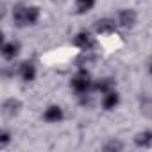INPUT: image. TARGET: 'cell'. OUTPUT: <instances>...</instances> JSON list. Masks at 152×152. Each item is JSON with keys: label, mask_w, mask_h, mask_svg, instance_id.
Here are the masks:
<instances>
[{"label": "cell", "mask_w": 152, "mask_h": 152, "mask_svg": "<svg viewBox=\"0 0 152 152\" xmlns=\"http://www.w3.org/2000/svg\"><path fill=\"white\" fill-rule=\"evenodd\" d=\"M39 20V9L34 6H16L13 9V22L18 27L34 25Z\"/></svg>", "instance_id": "cell-1"}, {"label": "cell", "mask_w": 152, "mask_h": 152, "mask_svg": "<svg viewBox=\"0 0 152 152\" xmlns=\"http://www.w3.org/2000/svg\"><path fill=\"white\" fill-rule=\"evenodd\" d=\"M93 83H91V77H90V73L86 70H79L77 73L73 75V79H72V88L75 90V93H79V95H84L91 90Z\"/></svg>", "instance_id": "cell-2"}, {"label": "cell", "mask_w": 152, "mask_h": 152, "mask_svg": "<svg viewBox=\"0 0 152 152\" xmlns=\"http://www.w3.org/2000/svg\"><path fill=\"white\" fill-rule=\"evenodd\" d=\"M116 23L122 27H132L136 23V13L132 9H122L116 15Z\"/></svg>", "instance_id": "cell-3"}, {"label": "cell", "mask_w": 152, "mask_h": 152, "mask_svg": "<svg viewBox=\"0 0 152 152\" xmlns=\"http://www.w3.org/2000/svg\"><path fill=\"white\" fill-rule=\"evenodd\" d=\"M43 118H45V122L57 124V122H61V120H63V109H61L59 106H50V107H47V111H45Z\"/></svg>", "instance_id": "cell-4"}, {"label": "cell", "mask_w": 152, "mask_h": 152, "mask_svg": "<svg viewBox=\"0 0 152 152\" xmlns=\"http://www.w3.org/2000/svg\"><path fill=\"white\" fill-rule=\"evenodd\" d=\"M75 45L79 48H83V50H88V48H91L95 45V39H93V36L90 32H79L75 36Z\"/></svg>", "instance_id": "cell-5"}, {"label": "cell", "mask_w": 152, "mask_h": 152, "mask_svg": "<svg viewBox=\"0 0 152 152\" xmlns=\"http://www.w3.org/2000/svg\"><path fill=\"white\" fill-rule=\"evenodd\" d=\"M18 52H20V43H16V41H7V43H4V47H2V56H4V59H7V61L15 59V57L18 56Z\"/></svg>", "instance_id": "cell-6"}, {"label": "cell", "mask_w": 152, "mask_h": 152, "mask_svg": "<svg viewBox=\"0 0 152 152\" xmlns=\"http://www.w3.org/2000/svg\"><path fill=\"white\" fill-rule=\"evenodd\" d=\"M20 77H22L25 83H31V81H34V77H36V66H34L32 63L25 61V63L20 66Z\"/></svg>", "instance_id": "cell-7"}, {"label": "cell", "mask_w": 152, "mask_h": 152, "mask_svg": "<svg viewBox=\"0 0 152 152\" xmlns=\"http://www.w3.org/2000/svg\"><path fill=\"white\" fill-rule=\"evenodd\" d=\"M118 102H120V97H118V93H116L115 90L104 93V99H102V106H104V109H115V107L118 106Z\"/></svg>", "instance_id": "cell-8"}, {"label": "cell", "mask_w": 152, "mask_h": 152, "mask_svg": "<svg viewBox=\"0 0 152 152\" xmlns=\"http://www.w3.org/2000/svg\"><path fill=\"white\" fill-rule=\"evenodd\" d=\"M134 143H136V147H143V148L152 147V131H145V132L136 134Z\"/></svg>", "instance_id": "cell-9"}, {"label": "cell", "mask_w": 152, "mask_h": 152, "mask_svg": "<svg viewBox=\"0 0 152 152\" xmlns=\"http://www.w3.org/2000/svg\"><path fill=\"white\" fill-rule=\"evenodd\" d=\"M93 88H95L97 91H100V93H107V91L115 90V81H113V79H100L99 83L93 84Z\"/></svg>", "instance_id": "cell-10"}, {"label": "cell", "mask_w": 152, "mask_h": 152, "mask_svg": "<svg viewBox=\"0 0 152 152\" xmlns=\"http://www.w3.org/2000/svg\"><path fill=\"white\" fill-rule=\"evenodd\" d=\"M115 27H116V23H115V22H111V20H100V22H97V32H99V34L113 32V31H115Z\"/></svg>", "instance_id": "cell-11"}, {"label": "cell", "mask_w": 152, "mask_h": 152, "mask_svg": "<svg viewBox=\"0 0 152 152\" xmlns=\"http://www.w3.org/2000/svg\"><path fill=\"white\" fill-rule=\"evenodd\" d=\"M95 0H77V11L79 13H88L90 9H93Z\"/></svg>", "instance_id": "cell-12"}, {"label": "cell", "mask_w": 152, "mask_h": 152, "mask_svg": "<svg viewBox=\"0 0 152 152\" xmlns=\"http://www.w3.org/2000/svg\"><path fill=\"white\" fill-rule=\"evenodd\" d=\"M120 148H122L120 143H107V145L104 147V150H120Z\"/></svg>", "instance_id": "cell-13"}, {"label": "cell", "mask_w": 152, "mask_h": 152, "mask_svg": "<svg viewBox=\"0 0 152 152\" xmlns=\"http://www.w3.org/2000/svg\"><path fill=\"white\" fill-rule=\"evenodd\" d=\"M7 141H9V134H7V132H2V141H0V147L4 148V147L7 145Z\"/></svg>", "instance_id": "cell-14"}, {"label": "cell", "mask_w": 152, "mask_h": 152, "mask_svg": "<svg viewBox=\"0 0 152 152\" xmlns=\"http://www.w3.org/2000/svg\"><path fill=\"white\" fill-rule=\"evenodd\" d=\"M150 73H152V63H150Z\"/></svg>", "instance_id": "cell-15"}]
</instances>
